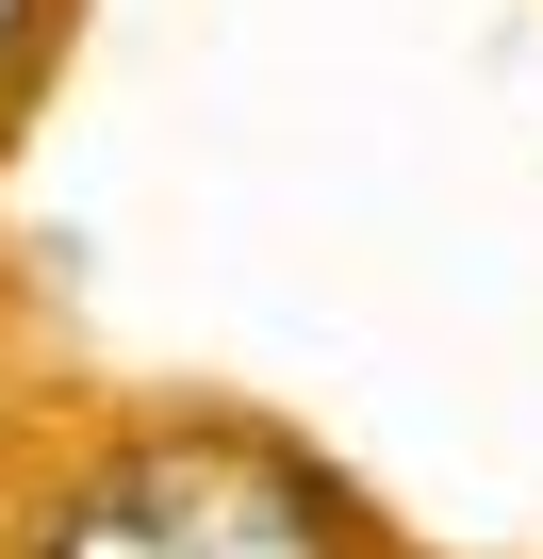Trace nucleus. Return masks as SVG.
I'll list each match as a JSON object with an SVG mask.
<instances>
[{
	"mask_svg": "<svg viewBox=\"0 0 543 559\" xmlns=\"http://www.w3.org/2000/svg\"><path fill=\"white\" fill-rule=\"evenodd\" d=\"M34 559H363V543H346V510H330V477L297 444H263V428H132L50 493Z\"/></svg>",
	"mask_w": 543,
	"mask_h": 559,
	"instance_id": "1",
	"label": "nucleus"
},
{
	"mask_svg": "<svg viewBox=\"0 0 543 559\" xmlns=\"http://www.w3.org/2000/svg\"><path fill=\"white\" fill-rule=\"evenodd\" d=\"M50 17H67V0H0V99H17V83L50 67Z\"/></svg>",
	"mask_w": 543,
	"mask_h": 559,
	"instance_id": "2",
	"label": "nucleus"
}]
</instances>
